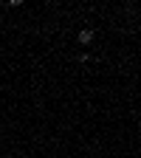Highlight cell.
I'll return each instance as SVG.
<instances>
[{
    "mask_svg": "<svg viewBox=\"0 0 141 158\" xmlns=\"http://www.w3.org/2000/svg\"><path fill=\"white\" fill-rule=\"evenodd\" d=\"M76 40H79V45H88L90 40H93V31H90V28H82V31L76 34Z\"/></svg>",
    "mask_w": 141,
    "mask_h": 158,
    "instance_id": "6da1fadb",
    "label": "cell"
}]
</instances>
